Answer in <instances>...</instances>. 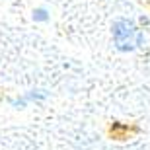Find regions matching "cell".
I'll list each match as a JSON object with an SVG mask.
<instances>
[{"label":"cell","instance_id":"obj_1","mask_svg":"<svg viewBox=\"0 0 150 150\" xmlns=\"http://www.w3.org/2000/svg\"><path fill=\"white\" fill-rule=\"evenodd\" d=\"M113 39H115V45L121 51H129L137 47V43L140 41V35L137 31V28L133 25V22L119 20L113 25Z\"/></svg>","mask_w":150,"mask_h":150}]
</instances>
